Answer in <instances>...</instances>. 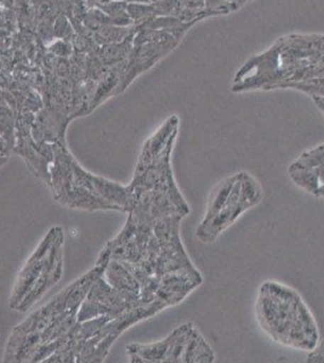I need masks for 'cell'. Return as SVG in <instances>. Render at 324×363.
I'll return each mask as SVG.
<instances>
[{"label": "cell", "mask_w": 324, "mask_h": 363, "mask_svg": "<svg viewBox=\"0 0 324 363\" xmlns=\"http://www.w3.org/2000/svg\"><path fill=\"white\" fill-rule=\"evenodd\" d=\"M312 99L316 104L317 107L320 108V112L324 114V99L322 97H317V96H312Z\"/></svg>", "instance_id": "16"}, {"label": "cell", "mask_w": 324, "mask_h": 363, "mask_svg": "<svg viewBox=\"0 0 324 363\" xmlns=\"http://www.w3.org/2000/svg\"><path fill=\"white\" fill-rule=\"evenodd\" d=\"M126 4H133V3H149L148 0H121Z\"/></svg>", "instance_id": "17"}, {"label": "cell", "mask_w": 324, "mask_h": 363, "mask_svg": "<svg viewBox=\"0 0 324 363\" xmlns=\"http://www.w3.org/2000/svg\"><path fill=\"white\" fill-rule=\"evenodd\" d=\"M178 124L179 119L177 116H169V119L166 120V123L144 143L137 166L144 167L150 165L152 161L159 157V154L164 150L173 133L177 128H179Z\"/></svg>", "instance_id": "6"}, {"label": "cell", "mask_w": 324, "mask_h": 363, "mask_svg": "<svg viewBox=\"0 0 324 363\" xmlns=\"http://www.w3.org/2000/svg\"><path fill=\"white\" fill-rule=\"evenodd\" d=\"M70 32H72V28L68 25V22L66 21V18H63V17L58 18V21L56 22V26H55V33L57 34L58 37L65 38L68 37Z\"/></svg>", "instance_id": "12"}, {"label": "cell", "mask_w": 324, "mask_h": 363, "mask_svg": "<svg viewBox=\"0 0 324 363\" xmlns=\"http://www.w3.org/2000/svg\"><path fill=\"white\" fill-rule=\"evenodd\" d=\"M240 177V174H235L230 177L223 179L216 188L211 193L210 200L207 203V210H206L205 217L202 219L201 224L197 227L196 230L199 229H203L207 227L208 224L213 220L214 217L220 212L223 206L225 205L226 200L229 198L231 190L234 188L235 183Z\"/></svg>", "instance_id": "7"}, {"label": "cell", "mask_w": 324, "mask_h": 363, "mask_svg": "<svg viewBox=\"0 0 324 363\" xmlns=\"http://www.w3.org/2000/svg\"><path fill=\"white\" fill-rule=\"evenodd\" d=\"M109 260V255L101 252L97 263L90 272L79 277L25 322L15 327L5 347L4 362H30L41 347L66 335L78 322L79 308L91 286L102 277Z\"/></svg>", "instance_id": "1"}, {"label": "cell", "mask_w": 324, "mask_h": 363, "mask_svg": "<svg viewBox=\"0 0 324 363\" xmlns=\"http://www.w3.org/2000/svg\"><path fill=\"white\" fill-rule=\"evenodd\" d=\"M257 318L267 335L284 347L312 351L320 342L316 321L303 298L275 281L264 282L259 289Z\"/></svg>", "instance_id": "2"}, {"label": "cell", "mask_w": 324, "mask_h": 363, "mask_svg": "<svg viewBox=\"0 0 324 363\" xmlns=\"http://www.w3.org/2000/svg\"><path fill=\"white\" fill-rule=\"evenodd\" d=\"M156 16H174L181 8V3L178 0H160L152 3Z\"/></svg>", "instance_id": "10"}, {"label": "cell", "mask_w": 324, "mask_h": 363, "mask_svg": "<svg viewBox=\"0 0 324 363\" xmlns=\"http://www.w3.org/2000/svg\"><path fill=\"white\" fill-rule=\"evenodd\" d=\"M63 250L65 233L62 228H51L21 270L9 301L10 309L26 313L57 285L63 277Z\"/></svg>", "instance_id": "3"}, {"label": "cell", "mask_w": 324, "mask_h": 363, "mask_svg": "<svg viewBox=\"0 0 324 363\" xmlns=\"http://www.w3.org/2000/svg\"><path fill=\"white\" fill-rule=\"evenodd\" d=\"M316 196L317 198H324V184H322V186H320V188H318Z\"/></svg>", "instance_id": "18"}, {"label": "cell", "mask_w": 324, "mask_h": 363, "mask_svg": "<svg viewBox=\"0 0 324 363\" xmlns=\"http://www.w3.org/2000/svg\"><path fill=\"white\" fill-rule=\"evenodd\" d=\"M288 174L296 186L316 196L320 186V174H318L317 167L300 165L296 161L288 167Z\"/></svg>", "instance_id": "9"}, {"label": "cell", "mask_w": 324, "mask_h": 363, "mask_svg": "<svg viewBox=\"0 0 324 363\" xmlns=\"http://www.w3.org/2000/svg\"><path fill=\"white\" fill-rule=\"evenodd\" d=\"M214 359H216V355L212 347L208 345V342H206L196 327H191L186 345H185L183 362L211 363L214 362Z\"/></svg>", "instance_id": "8"}, {"label": "cell", "mask_w": 324, "mask_h": 363, "mask_svg": "<svg viewBox=\"0 0 324 363\" xmlns=\"http://www.w3.org/2000/svg\"><path fill=\"white\" fill-rule=\"evenodd\" d=\"M226 1H229L230 4L234 5L235 9L238 10V9L242 8L243 5H246L247 3H250L252 0H226Z\"/></svg>", "instance_id": "15"}, {"label": "cell", "mask_w": 324, "mask_h": 363, "mask_svg": "<svg viewBox=\"0 0 324 363\" xmlns=\"http://www.w3.org/2000/svg\"><path fill=\"white\" fill-rule=\"evenodd\" d=\"M203 1H205L206 10L216 13V16L228 15L233 11H236L234 5L230 4L226 0H203Z\"/></svg>", "instance_id": "11"}, {"label": "cell", "mask_w": 324, "mask_h": 363, "mask_svg": "<svg viewBox=\"0 0 324 363\" xmlns=\"http://www.w3.org/2000/svg\"><path fill=\"white\" fill-rule=\"evenodd\" d=\"M51 50L54 51L55 54L62 55V56L69 54V46L63 42L55 43L54 45L51 46Z\"/></svg>", "instance_id": "14"}, {"label": "cell", "mask_w": 324, "mask_h": 363, "mask_svg": "<svg viewBox=\"0 0 324 363\" xmlns=\"http://www.w3.org/2000/svg\"><path fill=\"white\" fill-rule=\"evenodd\" d=\"M263 198V190L252 174L240 172V177L220 212L207 227L196 230L197 239L203 244H212L223 231L231 227L241 216Z\"/></svg>", "instance_id": "5"}, {"label": "cell", "mask_w": 324, "mask_h": 363, "mask_svg": "<svg viewBox=\"0 0 324 363\" xmlns=\"http://www.w3.org/2000/svg\"><path fill=\"white\" fill-rule=\"evenodd\" d=\"M149 3H156V1H160V0H148Z\"/></svg>", "instance_id": "19"}, {"label": "cell", "mask_w": 324, "mask_h": 363, "mask_svg": "<svg viewBox=\"0 0 324 363\" xmlns=\"http://www.w3.org/2000/svg\"><path fill=\"white\" fill-rule=\"evenodd\" d=\"M178 1L185 9H191V10H203V9H206L203 0H178Z\"/></svg>", "instance_id": "13"}, {"label": "cell", "mask_w": 324, "mask_h": 363, "mask_svg": "<svg viewBox=\"0 0 324 363\" xmlns=\"http://www.w3.org/2000/svg\"><path fill=\"white\" fill-rule=\"evenodd\" d=\"M55 159L50 166L51 186L54 199L62 206L73 210L120 211L119 206L101 198L82 184L75 174L73 161L75 157L68 152L66 145L54 143Z\"/></svg>", "instance_id": "4"}]
</instances>
